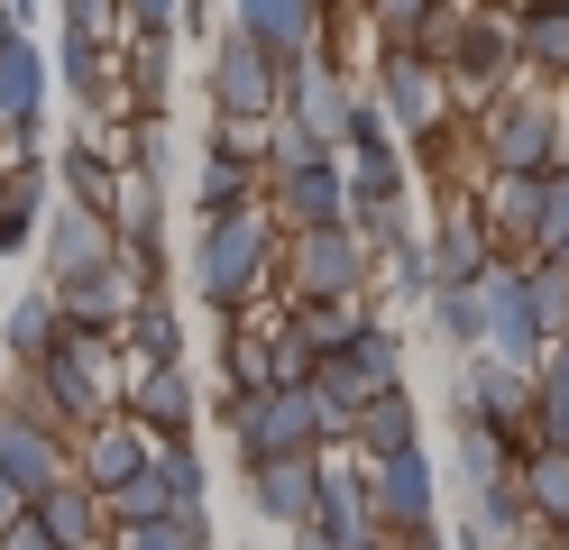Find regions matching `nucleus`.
Here are the masks:
<instances>
[{
  "mask_svg": "<svg viewBox=\"0 0 569 550\" xmlns=\"http://www.w3.org/2000/svg\"><path fill=\"white\" fill-rule=\"evenodd\" d=\"M532 440H560L569 450V330L532 358Z\"/></svg>",
  "mask_w": 569,
  "mask_h": 550,
  "instance_id": "29",
  "label": "nucleus"
},
{
  "mask_svg": "<svg viewBox=\"0 0 569 550\" xmlns=\"http://www.w3.org/2000/svg\"><path fill=\"white\" fill-rule=\"evenodd\" d=\"M56 330H64V303H56V284H47V293H19V303H10V330H0V340H10V358L28 367V358L56 349Z\"/></svg>",
  "mask_w": 569,
  "mask_h": 550,
  "instance_id": "32",
  "label": "nucleus"
},
{
  "mask_svg": "<svg viewBox=\"0 0 569 550\" xmlns=\"http://www.w3.org/2000/svg\"><path fill=\"white\" fill-rule=\"evenodd\" d=\"M515 487H523V513H532V523H560V513H569V450H560V440H523Z\"/></svg>",
  "mask_w": 569,
  "mask_h": 550,
  "instance_id": "27",
  "label": "nucleus"
},
{
  "mask_svg": "<svg viewBox=\"0 0 569 550\" xmlns=\"http://www.w3.org/2000/svg\"><path fill=\"white\" fill-rule=\"evenodd\" d=\"M111 550H211V513H148V523H120Z\"/></svg>",
  "mask_w": 569,
  "mask_h": 550,
  "instance_id": "33",
  "label": "nucleus"
},
{
  "mask_svg": "<svg viewBox=\"0 0 569 550\" xmlns=\"http://www.w3.org/2000/svg\"><path fill=\"white\" fill-rule=\"evenodd\" d=\"M322 504V450H284V459H248V513L258 523H303Z\"/></svg>",
  "mask_w": 569,
  "mask_h": 550,
  "instance_id": "13",
  "label": "nucleus"
},
{
  "mask_svg": "<svg viewBox=\"0 0 569 550\" xmlns=\"http://www.w3.org/2000/svg\"><path fill=\"white\" fill-rule=\"evenodd\" d=\"M359 10H368V28H377V37H413L422 19L441 10V0H359Z\"/></svg>",
  "mask_w": 569,
  "mask_h": 550,
  "instance_id": "38",
  "label": "nucleus"
},
{
  "mask_svg": "<svg viewBox=\"0 0 569 550\" xmlns=\"http://www.w3.org/2000/svg\"><path fill=\"white\" fill-rule=\"evenodd\" d=\"M405 440H422L413 386H377V394L359 403V422H349V450H359V459H386V450H405Z\"/></svg>",
  "mask_w": 569,
  "mask_h": 550,
  "instance_id": "21",
  "label": "nucleus"
},
{
  "mask_svg": "<svg viewBox=\"0 0 569 550\" xmlns=\"http://www.w3.org/2000/svg\"><path fill=\"white\" fill-rule=\"evenodd\" d=\"M386 101V120H396V138H422V129H441L459 120V92H450V64L441 56H422L413 37H377V83Z\"/></svg>",
  "mask_w": 569,
  "mask_h": 550,
  "instance_id": "5",
  "label": "nucleus"
},
{
  "mask_svg": "<svg viewBox=\"0 0 569 550\" xmlns=\"http://www.w3.org/2000/svg\"><path fill=\"white\" fill-rule=\"evenodd\" d=\"M478 120V166H506V174H542L569 157V92L560 83H532V73H515L506 92H496L487 110H469Z\"/></svg>",
  "mask_w": 569,
  "mask_h": 550,
  "instance_id": "3",
  "label": "nucleus"
},
{
  "mask_svg": "<svg viewBox=\"0 0 569 550\" xmlns=\"http://www.w3.org/2000/svg\"><path fill=\"white\" fill-rule=\"evenodd\" d=\"M284 110H295L322 147H340L349 138V110H359V83H349L331 56H303V64H284Z\"/></svg>",
  "mask_w": 569,
  "mask_h": 550,
  "instance_id": "15",
  "label": "nucleus"
},
{
  "mask_svg": "<svg viewBox=\"0 0 569 550\" xmlns=\"http://www.w3.org/2000/svg\"><path fill=\"white\" fill-rule=\"evenodd\" d=\"M0 10H10L19 28H38V0H0Z\"/></svg>",
  "mask_w": 569,
  "mask_h": 550,
  "instance_id": "43",
  "label": "nucleus"
},
{
  "mask_svg": "<svg viewBox=\"0 0 569 550\" xmlns=\"http://www.w3.org/2000/svg\"><path fill=\"white\" fill-rule=\"evenodd\" d=\"M349 358H359L377 386H405V330L386 321V312H368V321H359V340H349Z\"/></svg>",
  "mask_w": 569,
  "mask_h": 550,
  "instance_id": "36",
  "label": "nucleus"
},
{
  "mask_svg": "<svg viewBox=\"0 0 569 550\" xmlns=\"http://www.w3.org/2000/svg\"><path fill=\"white\" fill-rule=\"evenodd\" d=\"M515 56L532 83H569V0H532L515 10Z\"/></svg>",
  "mask_w": 569,
  "mask_h": 550,
  "instance_id": "22",
  "label": "nucleus"
},
{
  "mask_svg": "<svg viewBox=\"0 0 569 550\" xmlns=\"http://www.w3.org/2000/svg\"><path fill=\"white\" fill-rule=\"evenodd\" d=\"M38 211H47V174L38 166H10V174H0V257L38 230Z\"/></svg>",
  "mask_w": 569,
  "mask_h": 550,
  "instance_id": "34",
  "label": "nucleus"
},
{
  "mask_svg": "<svg viewBox=\"0 0 569 550\" xmlns=\"http://www.w3.org/2000/svg\"><path fill=\"white\" fill-rule=\"evenodd\" d=\"M184 19V0H120V28L138 37V28H174Z\"/></svg>",
  "mask_w": 569,
  "mask_h": 550,
  "instance_id": "40",
  "label": "nucleus"
},
{
  "mask_svg": "<svg viewBox=\"0 0 569 550\" xmlns=\"http://www.w3.org/2000/svg\"><path fill=\"white\" fill-rule=\"evenodd\" d=\"M129 394V367H120V330H83L64 321L47 358H28V403L56 422V431H83L92 413H111Z\"/></svg>",
  "mask_w": 569,
  "mask_h": 550,
  "instance_id": "2",
  "label": "nucleus"
},
{
  "mask_svg": "<svg viewBox=\"0 0 569 550\" xmlns=\"http://www.w3.org/2000/svg\"><path fill=\"white\" fill-rule=\"evenodd\" d=\"M284 110V64L248 28L211 37V120H276Z\"/></svg>",
  "mask_w": 569,
  "mask_h": 550,
  "instance_id": "8",
  "label": "nucleus"
},
{
  "mask_svg": "<svg viewBox=\"0 0 569 550\" xmlns=\"http://www.w3.org/2000/svg\"><path fill=\"white\" fill-rule=\"evenodd\" d=\"M120 349H129V367H157V358H184V321H174V303L148 284L138 303L120 312Z\"/></svg>",
  "mask_w": 569,
  "mask_h": 550,
  "instance_id": "26",
  "label": "nucleus"
},
{
  "mask_svg": "<svg viewBox=\"0 0 569 550\" xmlns=\"http://www.w3.org/2000/svg\"><path fill=\"white\" fill-rule=\"evenodd\" d=\"M111 230H120V239H157V230H166L157 166H120V183H111Z\"/></svg>",
  "mask_w": 569,
  "mask_h": 550,
  "instance_id": "30",
  "label": "nucleus"
},
{
  "mask_svg": "<svg viewBox=\"0 0 569 550\" xmlns=\"http://www.w3.org/2000/svg\"><path fill=\"white\" fill-rule=\"evenodd\" d=\"M38 110H47V56H38V37H10L0 47V129H38Z\"/></svg>",
  "mask_w": 569,
  "mask_h": 550,
  "instance_id": "23",
  "label": "nucleus"
},
{
  "mask_svg": "<svg viewBox=\"0 0 569 550\" xmlns=\"http://www.w3.org/2000/svg\"><path fill=\"white\" fill-rule=\"evenodd\" d=\"M157 477H166L174 513H211V477H202V459H193V440H157Z\"/></svg>",
  "mask_w": 569,
  "mask_h": 550,
  "instance_id": "35",
  "label": "nucleus"
},
{
  "mask_svg": "<svg viewBox=\"0 0 569 550\" xmlns=\"http://www.w3.org/2000/svg\"><path fill=\"white\" fill-rule=\"evenodd\" d=\"M47 284H56L64 321H83V330H120V312L138 303V293H148V284L120 267V257H111V267H92V276H47Z\"/></svg>",
  "mask_w": 569,
  "mask_h": 550,
  "instance_id": "20",
  "label": "nucleus"
},
{
  "mask_svg": "<svg viewBox=\"0 0 569 550\" xmlns=\"http://www.w3.org/2000/svg\"><path fill=\"white\" fill-rule=\"evenodd\" d=\"M230 28H248L276 64H303V56H331L322 28H331V0H230Z\"/></svg>",
  "mask_w": 569,
  "mask_h": 550,
  "instance_id": "11",
  "label": "nucleus"
},
{
  "mask_svg": "<svg viewBox=\"0 0 569 550\" xmlns=\"http://www.w3.org/2000/svg\"><path fill=\"white\" fill-rule=\"evenodd\" d=\"M111 257H120V230H111V211H101V202L64 193L47 211V276H92V267H111Z\"/></svg>",
  "mask_w": 569,
  "mask_h": 550,
  "instance_id": "16",
  "label": "nucleus"
},
{
  "mask_svg": "<svg viewBox=\"0 0 569 550\" xmlns=\"http://www.w3.org/2000/svg\"><path fill=\"white\" fill-rule=\"evenodd\" d=\"M368 504H377V532H413V523H441V468L422 440L368 459Z\"/></svg>",
  "mask_w": 569,
  "mask_h": 550,
  "instance_id": "9",
  "label": "nucleus"
},
{
  "mask_svg": "<svg viewBox=\"0 0 569 550\" xmlns=\"http://www.w3.org/2000/svg\"><path fill=\"white\" fill-rule=\"evenodd\" d=\"M64 468H74V431H56L38 403H0V477H10L19 496H38Z\"/></svg>",
  "mask_w": 569,
  "mask_h": 550,
  "instance_id": "10",
  "label": "nucleus"
},
{
  "mask_svg": "<svg viewBox=\"0 0 569 550\" xmlns=\"http://www.w3.org/2000/svg\"><path fill=\"white\" fill-rule=\"evenodd\" d=\"M111 183H120V157H111V147H64V193H74V202H101V211H111Z\"/></svg>",
  "mask_w": 569,
  "mask_h": 550,
  "instance_id": "37",
  "label": "nucleus"
},
{
  "mask_svg": "<svg viewBox=\"0 0 569 550\" xmlns=\"http://www.w3.org/2000/svg\"><path fill=\"white\" fill-rule=\"evenodd\" d=\"M267 202H276L284 230H312V220H349V174H340V157H303V166L267 174Z\"/></svg>",
  "mask_w": 569,
  "mask_h": 550,
  "instance_id": "17",
  "label": "nucleus"
},
{
  "mask_svg": "<svg viewBox=\"0 0 569 550\" xmlns=\"http://www.w3.org/2000/svg\"><path fill=\"white\" fill-rule=\"evenodd\" d=\"M83 550H111V541H83Z\"/></svg>",
  "mask_w": 569,
  "mask_h": 550,
  "instance_id": "47",
  "label": "nucleus"
},
{
  "mask_svg": "<svg viewBox=\"0 0 569 550\" xmlns=\"http://www.w3.org/2000/svg\"><path fill=\"white\" fill-rule=\"evenodd\" d=\"M422 248H432V284H469V276H487L496 257H506L496 230H487V211H478V193H450Z\"/></svg>",
  "mask_w": 569,
  "mask_h": 550,
  "instance_id": "14",
  "label": "nucleus"
},
{
  "mask_svg": "<svg viewBox=\"0 0 569 550\" xmlns=\"http://www.w3.org/2000/svg\"><path fill=\"white\" fill-rule=\"evenodd\" d=\"M386 550H450L441 523H413V532H386Z\"/></svg>",
  "mask_w": 569,
  "mask_h": 550,
  "instance_id": "42",
  "label": "nucleus"
},
{
  "mask_svg": "<svg viewBox=\"0 0 569 550\" xmlns=\"http://www.w3.org/2000/svg\"><path fill=\"white\" fill-rule=\"evenodd\" d=\"M542 550H569V532H560V523H542Z\"/></svg>",
  "mask_w": 569,
  "mask_h": 550,
  "instance_id": "45",
  "label": "nucleus"
},
{
  "mask_svg": "<svg viewBox=\"0 0 569 550\" xmlns=\"http://www.w3.org/2000/svg\"><path fill=\"white\" fill-rule=\"evenodd\" d=\"M230 440H239V468L248 459H284V450H322V403L312 386H258V394H230Z\"/></svg>",
  "mask_w": 569,
  "mask_h": 550,
  "instance_id": "7",
  "label": "nucleus"
},
{
  "mask_svg": "<svg viewBox=\"0 0 569 550\" xmlns=\"http://www.w3.org/2000/svg\"><path fill=\"white\" fill-rule=\"evenodd\" d=\"M284 550H340V532L322 523V513H303V523H284Z\"/></svg>",
  "mask_w": 569,
  "mask_h": 550,
  "instance_id": "41",
  "label": "nucleus"
},
{
  "mask_svg": "<svg viewBox=\"0 0 569 550\" xmlns=\"http://www.w3.org/2000/svg\"><path fill=\"white\" fill-rule=\"evenodd\" d=\"M276 276L295 303H312V293H368L377 284V248L359 220H312V230H284V257Z\"/></svg>",
  "mask_w": 569,
  "mask_h": 550,
  "instance_id": "4",
  "label": "nucleus"
},
{
  "mask_svg": "<svg viewBox=\"0 0 569 550\" xmlns=\"http://www.w3.org/2000/svg\"><path fill=\"white\" fill-rule=\"evenodd\" d=\"M523 459V440H506L496 422H450V477L459 487H506Z\"/></svg>",
  "mask_w": 569,
  "mask_h": 550,
  "instance_id": "24",
  "label": "nucleus"
},
{
  "mask_svg": "<svg viewBox=\"0 0 569 550\" xmlns=\"http://www.w3.org/2000/svg\"><path fill=\"white\" fill-rule=\"evenodd\" d=\"M129 413L138 422H148L157 440H193V413H202V403H193V377H184V358H157V367H129Z\"/></svg>",
  "mask_w": 569,
  "mask_h": 550,
  "instance_id": "18",
  "label": "nucleus"
},
{
  "mask_svg": "<svg viewBox=\"0 0 569 550\" xmlns=\"http://www.w3.org/2000/svg\"><path fill=\"white\" fill-rule=\"evenodd\" d=\"M569 239V157L532 174V230H523V257H551Z\"/></svg>",
  "mask_w": 569,
  "mask_h": 550,
  "instance_id": "31",
  "label": "nucleus"
},
{
  "mask_svg": "<svg viewBox=\"0 0 569 550\" xmlns=\"http://www.w3.org/2000/svg\"><path fill=\"white\" fill-rule=\"evenodd\" d=\"M551 257H560V267H569V239H560V248H551Z\"/></svg>",
  "mask_w": 569,
  "mask_h": 550,
  "instance_id": "46",
  "label": "nucleus"
},
{
  "mask_svg": "<svg viewBox=\"0 0 569 550\" xmlns=\"http://www.w3.org/2000/svg\"><path fill=\"white\" fill-rule=\"evenodd\" d=\"M19 504H28V496L10 487V477H0V523H10V513H19Z\"/></svg>",
  "mask_w": 569,
  "mask_h": 550,
  "instance_id": "44",
  "label": "nucleus"
},
{
  "mask_svg": "<svg viewBox=\"0 0 569 550\" xmlns=\"http://www.w3.org/2000/svg\"><path fill=\"white\" fill-rule=\"evenodd\" d=\"M28 513H38V523H47L64 550H83V541H111V513H101V487H92V477H74V468H64L56 487H38V496H28Z\"/></svg>",
  "mask_w": 569,
  "mask_h": 550,
  "instance_id": "19",
  "label": "nucleus"
},
{
  "mask_svg": "<svg viewBox=\"0 0 569 550\" xmlns=\"http://www.w3.org/2000/svg\"><path fill=\"white\" fill-rule=\"evenodd\" d=\"M368 550H386V541H368Z\"/></svg>",
  "mask_w": 569,
  "mask_h": 550,
  "instance_id": "49",
  "label": "nucleus"
},
{
  "mask_svg": "<svg viewBox=\"0 0 569 550\" xmlns=\"http://www.w3.org/2000/svg\"><path fill=\"white\" fill-rule=\"evenodd\" d=\"M422 321H432V340L459 358V349H487V293H478V276L469 284H432L422 293Z\"/></svg>",
  "mask_w": 569,
  "mask_h": 550,
  "instance_id": "25",
  "label": "nucleus"
},
{
  "mask_svg": "<svg viewBox=\"0 0 569 550\" xmlns=\"http://www.w3.org/2000/svg\"><path fill=\"white\" fill-rule=\"evenodd\" d=\"M157 450V431L129 413V403H111V413H92L74 431V477H92V487H120V477H138Z\"/></svg>",
  "mask_w": 569,
  "mask_h": 550,
  "instance_id": "12",
  "label": "nucleus"
},
{
  "mask_svg": "<svg viewBox=\"0 0 569 550\" xmlns=\"http://www.w3.org/2000/svg\"><path fill=\"white\" fill-rule=\"evenodd\" d=\"M478 211H487L496 248H506V257H523V230H532V174L487 166V183H478Z\"/></svg>",
  "mask_w": 569,
  "mask_h": 550,
  "instance_id": "28",
  "label": "nucleus"
},
{
  "mask_svg": "<svg viewBox=\"0 0 569 550\" xmlns=\"http://www.w3.org/2000/svg\"><path fill=\"white\" fill-rule=\"evenodd\" d=\"M0 550H64V541H56V532L38 523V513H28V504H19V513H10V523H0Z\"/></svg>",
  "mask_w": 569,
  "mask_h": 550,
  "instance_id": "39",
  "label": "nucleus"
},
{
  "mask_svg": "<svg viewBox=\"0 0 569 550\" xmlns=\"http://www.w3.org/2000/svg\"><path fill=\"white\" fill-rule=\"evenodd\" d=\"M560 532H569V513H560Z\"/></svg>",
  "mask_w": 569,
  "mask_h": 550,
  "instance_id": "48",
  "label": "nucleus"
},
{
  "mask_svg": "<svg viewBox=\"0 0 569 550\" xmlns=\"http://www.w3.org/2000/svg\"><path fill=\"white\" fill-rule=\"evenodd\" d=\"M450 422H496L506 440H532V358H506V349H459Z\"/></svg>",
  "mask_w": 569,
  "mask_h": 550,
  "instance_id": "6",
  "label": "nucleus"
},
{
  "mask_svg": "<svg viewBox=\"0 0 569 550\" xmlns=\"http://www.w3.org/2000/svg\"><path fill=\"white\" fill-rule=\"evenodd\" d=\"M276 257H284V220H276L267 193L239 202V211H211L202 220V248H193V293L230 321V312H248L276 284Z\"/></svg>",
  "mask_w": 569,
  "mask_h": 550,
  "instance_id": "1",
  "label": "nucleus"
}]
</instances>
